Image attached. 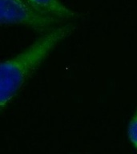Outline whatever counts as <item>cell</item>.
<instances>
[{
	"instance_id": "obj_3",
	"label": "cell",
	"mask_w": 137,
	"mask_h": 154,
	"mask_svg": "<svg viewBox=\"0 0 137 154\" xmlns=\"http://www.w3.org/2000/svg\"><path fill=\"white\" fill-rule=\"evenodd\" d=\"M29 4L39 11L62 20L72 19L78 15L76 12L69 9L59 0H26Z\"/></svg>"
},
{
	"instance_id": "obj_4",
	"label": "cell",
	"mask_w": 137,
	"mask_h": 154,
	"mask_svg": "<svg viewBox=\"0 0 137 154\" xmlns=\"http://www.w3.org/2000/svg\"><path fill=\"white\" fill-rule=\"evenodd\" d=\"M127 137L132 145L137 149V108L127 127Z\"/></svg>"
},
{
	"instance_id": "obj_1",
	"label": "cell",
	"mask_w": 137,
	"mask_h": 154,
	"mask_svg": "<svg viewBox=\"0 0 137 154\" xmlns=\"http://www.w3.org/2000/svg\"><path fill=\"white\" fill-rule=\"evenodd\" d=\"M75 25L67 23L43 34L22 52L1 63L0 107L1 110L17 96L28 79L46 58L62 40L73 33Z\"/></svg>"
},
{
	"instance_id": "obj_2",
	"label": "cell",
	"mask_w": 137,
	"mask_h": 154,
	"mask_svg": "<svg viewBox=\"0 0 137 154\" xmlns=\"http://www.w3.org/2000/svg\"><path fill=\"white\" fill-rule=\"evenodd\" d=\"M63 20L44 14L26 0H0V23L2 25H23L45 34L60 26Z\"/></svg>"
}]
</instances>
